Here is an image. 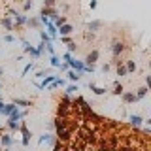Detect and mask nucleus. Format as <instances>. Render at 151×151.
Instances as JSON below:
<instances>
[{"mask_svg": "<svg viewBox=\"0 0 151 151\" xmlns=\"http://www.w3.org/2000/svg\"><path fill=\"white\" fill-rule=\"evenodd\" d=\"M4 42H6V44H13L15 38H13V34H6V36H4Z\"/></svg>", "mask_w": 151, "mask_h": 151, "instance_id": "c85d7f7f", "label": "nucleus"}, {"mask_svg": "<svg viewBox=\"0 0 151 151\" xmlns=\"http://www.w3.org/2000/svg\"><path fill=\"white\" fill-rule=\"evenodd\" d=\"M123 100H125L127 104H132V102H136V96H134V93H125L123 91Z\"/></svg>", "mask_w": 151, "mask_h": 151, "instance_id": "f3484780", "label": "nucleus"}, {"mask_svg": "<svg viewBox=\"0 0 151 151\" xmlns=\"http://www.w3.org/2000/svg\"><path fill=\"white\" fill-rule=\"evenodd\" d=\"M0 23H2V27L6 28V30H12V28H13V23H12V17H9V15L2 17V21H0Z\"/></svg>", "mask_w": 151, "mask_h": 151, "instance_id": "dca6fc26", "label": "nucleus"}, {"mask_svg": "<svg viewBox=\"0 0 151 151\" xmlns=\"http://www.w3.org/2000/svg\"><path fill=\"white\" fill-rule=\"evenodd\" d=\"M68 66H70V68H74V70H81V72H83V68H85V63H83V60L70 59V60H68Z\"/></svg>", "mask_w": 151, "mask_h": 151, "instance_id": "423d86ee", "label": "nucleus"}, {"mask_svg": "<svg viewBox=\"0 0 151 151\" xmlns=\"http://www.w3.org/2000/svg\"><path fill=\"white\" fill-rule=\"evenodd\" d=\"M44 2H45V8H53L57 0H44Z\"/></svg>", "mask_w": 151, "mask_h": 151, "instance_id": "72a5a7b5", "label": "nucleus"}, {"mask_svg": "<svg viewBox=\"0 0 151 151\" xmlns=\"http://www.w3.org/2000/svg\"><path fill=\"white\" fill-rule=\"evenodd\" d=\"M2 108H4V102H2V98H0V111H2Z\"/></svg>", "mask_w": 151, "mask_h": 151, "instance_id": "79ce46f5", "label": "nucleus"}, {"mask_svg": "<svg viewBox=\"0 0 151 151\" xmlns=\"http://www.w3.org/2000/svg\"><path fill=\"white\" fill-rule=\"evenodd\" d=\"M89 89H91V91H93L94 94H104V93H106V89H102V87H96L94 83H89Z\"/></svg>", "mask_w": 151, "mask_h": 151, "instance_id": "4be33fe9", "label": "nucleus"}, {"mask_svg": "<svg viewBox=\"0 0 151 151\" xmlns=\"http://www.w3.org/2000/svg\"><path fill=\"white\" fill-rule=\"evenodd\" d=\"M8 129L9 130H19V129H21V121H12V119H9L8 121Z\"/></svg>", "mask_w": 151, "mask_h": 151, "instance_id": "aec40b11", "label": "nucleus"}, {"mask_svg": "<svg viewBox=\"0 0 151 151\" xmlns=\"http://www.w3.org/2000/svg\"><path fill=\"white\" fill-rule=\"evenodd\" d=\"M98 28H102V21H91V23L87 25V30H89V32H96Z\"/></svg>", "mask_w": 151, "mask_h": 151, "instance_id": "9b49d317", "label": "nucleus"}, {"mask_svg": "<svg viewBox=\"0 0 151 151\" xmlns=\"http://www.w3.org/2000/svg\"><path fill=\"white\" fill-rule=\"evenodd\" d=\"M38 144L42 145V144H57V142H55V138H53L51 134H44L40 140H38Z\"/></svg>", "mask_w": 151, "mask_h": 151, "instance_id": "4468645a", "label": "nucleus"}, {"mask_svg": "<svg viewBox=\"0 0 151 151\" xmlns=\"http://www.w3.org/2000/svg\"><path fill=\"white\" fill-rule=\"evenodd\" d=\"M89 6H91V9H94V8H96V0H91V4H89Z\"/></svg>", "mask_w": 151, "mask_h": 151, "instance_id": "ea45409f", "label": "nucleus"}, {"mask_svg": "<svg viewBox=\"0 0 151 151\" xmlns=\"http://www.w3.org/2000/svg\"><path fill=\"white\" fill-rule=\"evenodd\" d=\"M59 64H60L59 57H57V55H51V66H55V68H59Z\"/></svg>", "mask_w": 151, "mask_h": 151, "instance_id": "bb28decb", "label": "nucleus"}, {"mask_svg": "<svg viewBox=\"0 0 151 151\" xmlns=\"http://www.w3.org/2000/svg\"><path fill=\"white\" fill-rule=\"evenodd\" d=\"M98 57H100V53H98V51L94 49V51H91V53H89V57L83 60V63H85V64H94V63H96V59H98Z\"/></svg>", "mask_w": 151, "mask_h": 151, "instance_id": "6e6552de", "label": "nucleus"}, {"mask_svg": "<svg viewBox=\"0 0 151 151\" xmlns=\"http://www.w3.org/2000/svg\"><path fill=\"white\" fill-rule=\"evenodd\" d=\"M68 51H70V53L76 51V44H74V42H68Z\"/></svg>", "mask_w": 151, "mask_h": 151, "instance_id": "c9c22d12", "label": "nucleus"}, {"mask_svg": "<svg viewBox=\"0 0 151 151\" xmlns=\"http://www.w3.org/2000/svg\"><path fill=\"white\" fill-rule=\"evenodd\" d=\"M55 78H57V76H44V78H42V81H40V83H36V87L42 91V89H45V87H47V85H49L51 81H53Z\"/></svg>", "mask_w": 151, "mask_h": 151, "instance_id": "39448f33", "label": "nucleus"}, {"mask_svg": "<svg viewBox=\"0 0 151 151\" xmlns=\"http://www.w3.org/2000/svg\"><path fill=\"white\" fill-rule=\"evenodd\" d=\"M123 93V85L121 83H115V89H113V94H121Z\"/></svg>", "mask_w": 151, "mask_h": 151, "instance_id": "c756f323", "label": "nucleus"}, {"mask_svg": "<svg viewBox=\"0 0 151 151\" xmlns=\"http://www.w3.org/2000/svg\"><path fill=\"white\" fill-rule=\"evenodd\" d=\"M21 130H23V145L27 147V145L30 144V132H28V129L25 125H21Z\"/></svg>", "mask_w": 151, "mask_h": 151, "instance_id": "1a4fd4ad", "label": "nucleus"}, {"mask_svg": "<svg viewBox=\"0 0 151 151\" xmlns=\"http://www.w3.org/2000/svg\"><path fill=\"white\" fill-rule=\"evenodd\" d=\"M123 51H125V44H123V42H119V40H115L111 44V55L113 57H119Z\"/></svg>", "mask_w": 151, "mask_h": 151, "instance_id": "f257e3e1", "label": "nucleus"}, {"mask_svg": "<svg viewBox=\"0 0 151 151\" xmlns=\"http://www.w3.org/2000/svg\"><path fill=\"white\" fill-rule=\"evenodd\" d=\"M63 23H66V19H64V17H60V15H59V19H57V21L53 23V25H55V27H60V25H63Z\"/></svg>", "mask_w": 151, "mask_h": 151, "instance_id": "473e14b6", "label": "nucleus"}, {"mask_svg": "<svg viewBox=\"0 0 151 151\" xmlns=\"http://www.w3.org/2000/svg\"><path fill=\"white\" fill-rule=\"evenodd\" d=\"M27 25L32 27V28H38V27L42 25V23H40V17H30V19H27Z\"/></svg>", "mask_w": 151, "mask_h": 151, "instance_id": "a211bd4d", "label": "nucleus"}, {"mask_svg": "<svg viewBox=\"0 0 151 151\" xmlns=\"http://www.w3.org/2000/svg\"><path fill=\"white\" fill-rule=\"evenodd\" d=\"M12 144H13L12 134H0V145H4V147H9Z\"/></svg>", "mask_w": 151, "mask_h": 151, "instance_id": "0eeeda50", "label": "nucleus"}, {"mask_svg": "<svg viewBox=\"0 0 151 151\" xmlns=\"http://www.w3.org/2000/svg\"><path fill=\"white\" fill-rule=\"evenodd\" d=\"M44 76H45V72H38V74H36V78H38V79H42Z\"/></svg>", "mask_w": 151, "mask_h": 151, "instance_id": "a19ab883", "label": "nucleus"}, {"mask_svg": "<svg viewBox=\"0 0 151 151\" xmlns=\"http://www.w3.org/2000/svg\"><path fill=\"white\" fill-rule=\"evenodd\" d=\"M81 70H72V72H68V79L70 81H79V78H81Z\"/></svg>", "mask_w": 151, "mask_h": 151, "instance_id": "f8f14e48", "label": "nucleus"}, {"mask_svg": "<svg viewBox=\"0 0 151 151\" xmlns=\"http://www.w3.org/2000/svg\"><path fill=\"white\" fill-rule=\"evenodd\" d=\"M23 8H25V12H28V9L32 8V0H27V2H25V6H23Z\"/></svg>", "mask_w": 151, "mask_h": 151, "instance_id": "f704fd0d", "label": "nucleus"}, {"mask_svg": "<svg viewBox=\"0 0 151 151\" xmlns=\"http://www.w3.org/2000/svg\"><path fill=\"white\" fill-rule=\"evenodd\" d=\"M72 30H74V27H72V25H68V23H63L60 27H57V32H60V36H68V34H72Z\"/></svg>", "mask_w": 151, "mask_h": 151, "instance_id": "20e7f679", "label": "nucleus"}, {"mask_svg": "<svg viewBox=\"0 0 151 151\" xmlns=\"http://www.w3.org/2000/svg\"><path fill=\"white\" fill-rule=\"evenodd\" d=\"M45 49L49 51L51 55H55V47H53V44H51V42H47V44H45Z\"/></svg>", "mask_w": 151, "mask_h": 151, "instance_id": "7c9ffc66", "label": "nucleus"}, {"mask_svg": "<svg viewBox=\"0 0 151 151\" xmlns=\"http://www.w3.org/2000/svg\"><path fill=\"white\" fill-rule=\"evenodd\" d=\"M63 59L66 60V63H68V60H70V59H72V53H70V51H68V53H64V57H63Z\"/></svg>", "mask_w": 151, "mask_h": 151, "instance_id": "e433bc0d", "label": "nucleus"}, {"mask_svg": "<svg viewBox=\"0 0 151 151\" xmlns=\"http://www.w3.org/2000/svg\"><path fill=\"white\" fill-rule=\"evenodd\" d=\"M45 27H47V34H49L51 38H55L57 34H59V32H57V27L53 25V21H47V25H45Z\"/></svg>", "mask_w": 151, "mask_h": 151, "instance_id": "ddd939ff", "label": "nucleus"}, {"mask_svg": "<svg viewBox=\"0 0 151 151\" xmlns=\"http://www.w3.org/2000/svg\"><path fill=\"white\" fill-rule=\"evenodd\" d=\"M4 151H12V149H9V147H6V149H4Z\"/></svg>", "mask_w": 151, "mask_h": 151, "instance_id": "c03bdc74", "label": "nucleus"}, {"mask_svg": "<svg viewBox=\"0 0 151 151\" xmlns=\"http://www.w3.org/2000/svg\"><path fill=\"white\" fill-rule=\"evenodd\" d=\"M108 70H110V64H104V66H102V72H104V74H106V72H108Z\"/></svg>", "mask_w": 151, "mask_h": 151, "instance_id": "58836bf2", "label": "nucleus"}, {"mask_svg": "<svg viewBox=\"0 0 151 151\" xmlns=\"http://www.w3.org/2000/svg\"><path fill=\"white\" fill-rule=\"evenodd\" d=\"M129 119H130V125H132V127H136V129H138V127L142 125V123H144V119H142V115H130Z\"/></svg>", "mask_w": 151, "mask_h": 151, "instance_id": "2eb2a0df", "label": "nucleus"}, {"mask_svg": "<svg viewBox=\"0 0 151 151\" xmlns=\"http://www.w3.org/2000/svg\"><path fill=\"white\" fill-rule=\"evenodd\" d=\"M2 74H4V70H2V68H0V76H2Z\"/></svg>", "mask_w": 151, "mask_h": 151, "instance_id": "37998d69", "label": "nucleus"}, {"mask_svg": "<svg viewBox=\"0 0 151 151\" xmlns=\"http://www.w3.org/2000/svg\"><path fill=\"white\" fill-rule=\"evenodd\" d=\"M13 21H15V25H19V27H23V25H27V15H21V13H15V15L12 17Z\"/></svg>", "mask_w": 151, "mask_h": 151, "instance_id": "9d476101", "label": "nucleus"}, {"mask_svg": "<svg viewBox=\"0 0 151 151\" xmlns=\"http://www.w3.org/2000/svg\"><path fill=\"white\" fill-rule=\"evenodd\" d=\"M30 70H34V64H32V63H30V64H27L25 68H23V76H25V74H28Z\"/></svg>", "mask_w": 151, "mask_h": 151, "instance_id": "2f4dec72", "label": "nucleus"}, {"mask_svg": "<svg viewBox=\"0 0 151 151\" xmlns=\"http://www.w3.org/2000/svg\"><path fill=\"white\" fill-rule=\"evenodd\" d=\"M23 49H25V53L32 55V57H34V59H38V57H40V53H38V49H36V47H32V45L28 44L27 40H23Z\"/></svg>", "mask_w": 151, "mask_h": 151, "instance_id": "f03ea898", "label": "nucleus"}, {"mask_svg": "<svg viewBox=\"0 0 151 151\" xmlns=\"http://www.w3.org/2000/svg\"><path fill=\"white\" fill-rule=\"evenodd\" d=\"M40 38H42V42H44V44H47V42H51V36L47 34V32H40Z\"/></svg>", "mask_w": 151, "mask_h": 151, "instance_id": "cd10ccee", "label": "nucleus"}, {"mask_svg": "<svg viewBox=\"0 0 151 151\" xmlns=\"http://www.w3.org/2000/svg\"><path fill=\"white\" fill-rule=\"evenodd\" d=\"M125 68H127V74H129V72H134V70H136V63H134V60H129Z\"/></svg>", "mask_w": 151, "mask_h": 151, "instance_id": "393cba45", "label": "nucleus"}, {"mask_svg": "<svg viewBox=\"0 0 151 151\" xmlns=\"http://www.w3.org/2000/svg\"><path fill=\"white\" fill-rule=\"evenodd\" d=\"M151 85V76H145V87H149Z\"/></svg>", "mask_w": 151, "mask_h": 151, "instance_id": "4c0bfd02", "label": "nucleus"}, {"mask_svg": "<svg viewBox=\"0 0 151 151\" xmlns=\"http://www.w3.org/2000/svg\"><path fill=\"white\" fill-rule=\"evenodd\" d=\"M25 115H27V111H21V110H19V108L15 106V108H13V111L9 113L8 117H9V119H12V121H21V119H23V117H25Z\"/></svg>", "mask_w": 151, "mask_h": 151, "instance_id": "7ed1b4c3", "label": "nucleus"}, {"mask_svg": "<svg viewBox=\"0 0 151 151\" xmlns=\"http://www.w3.org/2000/svg\"><path fill=\"white\" fill-rule=\"evenodd\" d=\"M147 91H149V87H142V89H138V93L134 94V96H136V100H142V98H144L145 94H147Z\"/></svg>", "mask_w": 151, "mask_h": 151, "instance_id": "412c9836", "label": "nucleus"}, {"mask_svg": "<svg viewBox=\"0 0 151 151\" xmlns=\"http://www.w3.org/2000/svg\"><path fill=\"white\" fill-rule=\"evenodd\" d=\"M76 91H78V85H68L66 91H64V94H66V96H70V94H74Z\"/></svg>", "mask_w": 151, "mask_h": 151, "instance_id": "5701e85b", "label": "nucleus"}, {"mask_svg": "<svg viewBox=\"0 0 151 151\" xmlns=\"http://www.w3.org/2000/svg\"><path fill=\"white\" fill-rule=\"evenodd\" d=\"M117 76H121V78H123V76H127V68H125L121 63L117 64Z\"/></svg>", "mask_w": 151, "mask_h": 151, "instance_id": "a878e982", "label": "nucleus"}, {"mask_svg": "<svg viewBox=\"0 0 151 151\" xmlns=\"http://www.w3.org/2000/svg\"><path fill=\"white\" fill-rule=\"evenodd\" d=\"M13 108H15V104H4V108H2V111H0V113H4V115H9V113H12L13 111Z\"/></svg>", "mask_w": 151, "mask_h": 151, "instance_id": "6ab92c4d", "label": "nucleus"}, {"mask_svg": "<svg viewBox=\"0 0 151 151\" xmlns=\"http://www.w3.org/2000/svg\"><path fill=\"white\" fill-rule=\"evenodd\" d=\"M13 104H15V106H30V102L23 100V98H13Z\"/></svg>", "mask_w": 151, "mask_h": 151, "instance_id": "b1692460", "label": "nucleus"}]
</instances>
